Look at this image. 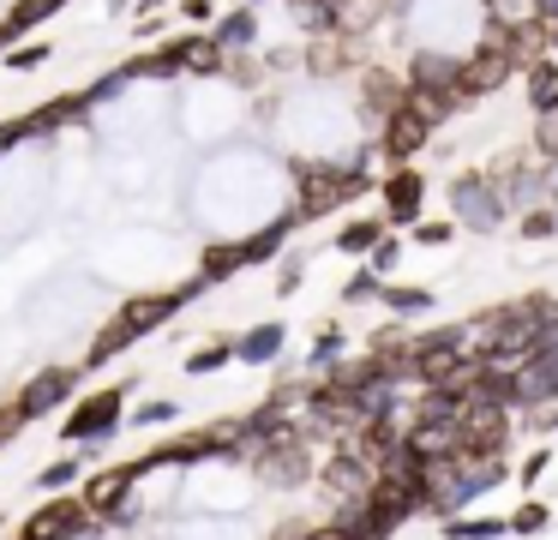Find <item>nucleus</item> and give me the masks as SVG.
Instances as JSON below:
<instances>
[{"label": "nucleus", "instance_id": "nucleus-1", "mask_svg": "<svg viewBox=\"0 0 558 540\" xmlns=\"http://www.w3.org/2000/svg\"><path fill=\"white\" fill-rule=\"evenodd\" d=\"M294 187H301V216H325V211H337L342 199L373 192V175H366L361 163H349V168H337V163H301V168H294Z\"/></svg>", "mask_w": 558, "mask_h": 540}, {"label": "nucleus", "instance_id": "nucleus-2", "mask_svg": "<svg viewBox=\"0 0 558 540\" xmlns=\"http://www.w3.org/2000/svg\"><path fill=\"white\" fill-rule=\"evenodd\" d=\"M498 43H505V31H486V43L457 67V96H462V103H474V96H493V91H505V84L517 79V67L505 60V48H498Z\"/></svg>", "mask_w": 558, "mask_h": 540}, {"label": "nucleus", "instance_id": "nucleus-3", "mask_svg": "<svg viewBox=\"0 0 558 540\" xmlns=\"http://www.w3.org/2000/svg\"><path fill=\"white\" fill-rule=\"evenodd\" d=\"M253 468H258V480H270V487H301V480L313 475V456H306V427H289L282 439L253 444Z\"/></svg>", "mask_w": 558, "mask_h": 540}, {"label": "nucleus", "instance_id": "nucleus-4", "mask_svg": "<svg viewBox=\"0 0 558 540\" xmlns=\"http://www.w3.org/2000/svg\"><path fill=\"white\" fill-rule=\"evenodd\" d=\"M145 475L138 463H126V468H102V475H90L85 480V511L97 516V523H133V480Z\"/></svg>", "mask_w": 558, "mask_h": 540}, {"label": "nucleus", "instance_id": "nucleus-5", "mask_svg": "<svg viewBox=\"0 0 558 540\" xmlns=\"http://www.w3.org/2000/svg\"><path fill=\"white\" fill-rule=\"evenodd\" d=\"M450 211H457V223L474 228V235H493V228L505 223V199L493 192L486 175H457L450 180Z\"/></svg>", "mask_w": 558, "mask_h": 540}, {"label": "nucleus", "instance_id": "nucleus-6", "mask_svg": "<svg viewBox=\"0 0 558 540\" xmlns=\"http://www.w3.org/2000/svg\"><path fill=\"white\" fill-rule=\"evenodd\" d=\"M505 444H510V408L462 403V415H457V456H505Z\"/></svg>", "mask_w": 558, "mask_h": 540}, {"label": "nucleus", "instance_id": "nucleus-7", "mask_svg": "<svg viewBox=\"0 0 558 540\" xmlns=\"http://www.w3.org/2000/svg\"><path fill=\"white\" fill-rule=\"evenodd\" d=\"M121 415H126V391L114 384V391L85 396V403H78L73 415H66L61 439H66V444H97V439H109V432L121 427Z\"/></svg>", "mask_w": 558, "mask_h": 540}, {"label": "nucleus", "instance_id": "nucleus-8", "mask_svg": "<svg viewBox=\"0 0 558 540\" xmlns=\"http://www.w3.org/2000/svg\"><path fill=\"white\" fill-rule=\"evenodd\" d=\"M90 528H97V516L78 499H49L43 511H31L19 523V540H73V535H90Z\"/></svg>", "mask_w": 558, "mask_h": 540}, {"label": "nucleus", "instance_id": "nucleus-9", "mask_svg": "<svg viewBox=\"0 0 558 540\" xmlns=\"http://www.w3.org/2000/svg\"><path fill=\"white\" fill-rule=\"evenodd\" d=\"M558 396V355H529L510 367V408H541Z\"/></svg>", "mask_w": 558, "mask_h": 540}, {"label": "nucleus", "instance_id": "nucleus-10", "mask_svg": "<svg viewBox=\"0 0 558 540\" xmlns=\"http://www.w3.org/2000/svg\"><path fill=\"white\" fill-rule=\"evenodd\" d=\"M378 199H385V223H421V204H426V175L414 168H397V175L378 180Z\"/></svg>", "mask_w": 558, "mask_h": 540}, {"label": "nucleus", "instance_id": "nucleus-11", "mask_svg": "<svg viewBox=\"0 0 558 540\" xmlns=\"http://www.w3.org/2000/svg\"><path fill=\"white\" fill-rule=\"evenodd\" d=\"M457 67L462 60L457 55H438V48H421V55L409 60V91H433V96H450V103L462 108V96H457Z\"/></svg>", "mask_w": 558, "mask_h": 540}, {"label": "nucleus", "instance_id": "nucleus-12", "mask_svg": "<svg viewBox=\"0 0 558 540\" xmlns=\"http://www.w3.org/2000/svg\"><path fill=\"white\" fill-rule=\"evenodd\" d=\"M73 391H78V372L73 367H49L43 379H31L25 391H19V415L37 420V415H49V408H61Z\"/></svg>", "mask_w": 558, "mask_h": 540}, {"label": "nucleus", "instance_id": "nucleus-13", "mask_svg": "<svg viewBox=\"0 0 558 540\" xmlns=\"http://www.w3.org/2000/svg\"><path fill=\"white\" fill-rule=\"evenodd\" d=\"M426 139H433V132H426L421 120L409 115V108H397L390 120H378V151H385L397 168H409V156L426 151Z\"/></svg>", "mask_w": 558, "mask_h": 540}, {"label": "nucleus", "instance_id": "nucleus-14", "mask_svg": "<svg viewBox=\"0 0 558 540\" xmlns=\"http://www.w3.org/2000/svg\"><path fill=\"white\" fill-rule=\"evenodd\" d=\"M402 96H409V84H402L397 72H385V67H366V72H361V103H366V115L390 120V115L402 108Z\"/></svg>", "mask_w": 558, "mask_h": 540}, {"label": "nucleus", "instance_id": "nucleus-15", "mask_svg": "<svg viewBox=\"0 0 558 540\" xmlns=\"http://www.w3.org/2000/svg\"><path fill=\"white\" fill-rule=\"evenodd\" d=\"M486 7V31H529L541 19V0H481Z\"/></svg>", "mask_w": 558, "mask_h": 540}, {"label": "nucleus", "instance_id": "nucleus-16", "mask_svg": "<svg viewBox=\"0 0 558 540\" xmlns=\"http://www.w3.org/2000/svg\"><path fill=\"white\" fill-rule=\"evenodd\" d=\"M174 67L181 72H222V48L210 36H181L174 43Z\"/></svg>", "mask_w": 558, "mask_h": 540}, {"label": "nucleus", "instance_id": "nucleus-17", "mask_svg": "<svg viewBox=\"0 0 558 540\" xmlns=\"http://www.w3.org/2000/svg\"><path fill=\"white\" fill-rule=\"evenodd\" d=\"M522 84H529V103H534V115H546V108H558V60H534V67H522Z\"/></svg>", "mask_w": 558, "mask_h": 540}, {"label": "nucleus", "instance_id": "nucleus-18", "mask_svg": "<svg viewBox=\"0 0 558 540\" xmlns=\"http://www.w3.org/2000/svg\"><path fill=\"white\" fill-rule=\"evenodd\" d=\"M78 115H85V96H54L49 108H37V115L19 120V132H25V139H31V132H54L61 120H78Z\"/></svg>", "mask_w": 558, "mask_h": 540}, {"label": "nucleus", "instance_id": "nucleus-19", "mask_svg": "<svg viewBox=\"0 0 558 540\" xmlns=\"http://www.w3.org/2000/svg\"><path fill=\"white\" fill-rule=\"evenodd\" d=\"M234 355L253 360V367L258 360H277L282 355V324H258V331H246L241 343H234Z\"/></svg>", "mask_w": 558, "mask_h": 540}, {"label": "nucleus", "instance_id": "nucleus-20", "mask_svg": "<svg viewBox=\"0 0 558 540\" xmlns=\"http://www.w3.org/2000/svg\"><path fill=\"white\" fill-rule=\"evenodd\" d=\"M61 7H66V0H19V7L0 19V31H7V36H25L31 24H43L49 12H61Z\"/></svg>", "mask_w": 558, "mask_h": 540}, {"label": "nucleus", "instance_id": "nucleus-21", "mask_svg": "<svg viewBox=\"0 0 558 540\" xmlns=\"http://www.w3.org/2000/svg\"><path fill=\"white\" fill-rule=\"evenodd\" d=\"M402 108H409V115L433 132L438 120H450V108H457V103H450V96H433V91H409V96H402Z\"/></svg>", "mask_w": 558, "mask_h": 540}, {"label": "nucleus", "instance_id": "nucleus-22", "mask_svg": "<svg viewBox=\"0 0 558 540\" xmlns=\"http://www.w3.org/2000/svg\"><path fill=\"white\" fill-rule=\"evenodd\" d=\"M253 31H258V24H253V12H229V19H222L217 24V31H210V43H217L222 48V55H229V48H246V43H253Z\"/></svg>", "mask_w": 558, "mask_h": 540}, {"label": "nucleus", "instance_id": "nucleus-23", "mask_svg": "<svg viewBox=\"0 0 558 540\" xmlns=\"http://www.w3.org/2000/svg\"><path fill=\"white\" fill-rule=\"evenodd\" d=\"M445 535L450 540H498L505 523H498V516H445Z\"/></svg>", "mask_w": 558, "mask_h": 540}, {"label": "nucleus", "instance_id": "nucleus-24", "mask_svg": "<svg viewBox=\"0 0 558 540\" xmlns=\"http://www.w3.org/2000/svg\"><path fill=\"white\" fill-rule=\"evenodd\" d=\"M138 343V331L126 319H114V324H102L97 331V343H90V360H109V355H121V348H133Z\"/></svg>", "mask_w": 558, "mask_h": 540}, {"label": "nucleus", "instance_id": "nucleus-25", "mask_svg": "<svg viewBox=\"0 0 558 540\" xmlns=\"http://www.w3.org/2000/svg\"><path fill=\"white\" fill-rule=\"evenodd\" d=\"M241 264H246L241 247H205V271H198V283H229Z\"/></svg>", "mask_w": 558, "mask_h": 540}, {"label": "nucleus", "instance_id": "nucleus-26", "mask_svg": "<svg viewBox=\"0 0 558 540\" xmlns=\"http://www.w3.org/2000/svg\"><path fill=\"white\" fill-rule=\"evenodd\" d=\"M289 228H294V216H282V223H270L265 235H253V240H241V259L246 264H258V259H270V252L282 247V240H289Z\"/></svg>", "mask_w": 558, "mask_h": 540}, {"label": "nucleus", "instance_id": "nucleus-27", "mask_svg": "<svg viewBox=\"0 0 558 540\" xmlns=\"http://www.w3.org/2000/svg\"><path fill=\"white\" fill-rule=\"evenodd\" d=\"M378 240H385V223H349L337 235V252H349V259H361V252H373Z\"/></svg>", "mask_w": 558, "mask_h": 540}, {"label": "nucleus", "instance_id": "nucleus-28", "mask_svg": "<svg viewBox=\"0 0 558 540\" xmlns=\"http://www.w3.org/2000/svg\"><path fill=\"white\" fill-rule=\"evenodd\" d=\"M229 360H234V343H205V348H193V355H186V372H193V379H205V372L229 367Z\"/></svg>", "mask_w": 558, "mask_h": 540}, {"label": "nucleus", "instance_id": "nucleus-29", "mask_svg": "<svg viewBox=\"0 0 558 540\" xmlns=\"http://www.w3.org/2000/svg\"><path fill=\"white\" fill-rule=\"evenodd\" d=\"M522 240H553L558 235V211L553 204H534V211H522Z\"/></svg>", "mask_w": 558, "mask_h": 540}, {"label": "nucleus", "instance_id": "nucleus-30", "mask_svg": "<svg viewBox=\"0 0 558 540\" xmlns=\"http://www.w3.org/2000/svg\"><path fill=\"white\" fill-rule=\"evenodd\" d=\"M546 523H553V504H541V499H529V504H522V511H517V516H510V523H505V528H510V535H541V528H546Z\"/></svg>", "mask_w": 558, "mask_h": 540}, {"label": "nucleus", "instance_id": "nucleus-31", "mask_svg": "<svg viewBox=\"0 0 558 540\" xmlns=\"http://www.w3.org/2000/svg\"><path fill=\"white\" fill-rule=\"evenodd\" d=\"M378 300H385L390 312H426V307H433L426 288H378Z\"/></svg>", "mask_w": 558, "mask_h": 540}, {"label": "nucleus", "instance_id": "nucleus-32", "mask_svg": "<svg viewBox=\"0 0 558 540\" xmlns=\"http://www.w3.org/2000/svg\"><path fill=\"white\" fill-rule=\"evenodd\" d=\"M534 151H541L546 163H558V108L534 115Z\"/></svg>", "mask_w": 558, "mask_h": 540}, {"label": "nucleus", "instance_id": "nucleus-33", "mask_svg": "<svg viewBox=\"0 0 558 540\" xmlns=\"http://www.w3.org/2000/svg\"><path fill=\"white\" fill-rule=\"evenodd\" d=\"M78 468H85V463H73V456H66V463H49L37 487H43V492H61V487H73V480H78Z\"/></svg>", "mask_w": 558, "mask_h": 540}, {"label": "nucleus", "instance_id": "nucleus-34", "mask_svg": "<svg viewBox=\"0 0 558 540\" xmlns=\"http://www.w3.org/2000/svg\"><path fill=\"white\" fill-rule=\"evenodd\" d=\"M174 415H181V408H174L169 396H150V403L133 415V427H162V420H174Z\"/></svg>", "mask_w": 558, "mask_h": 540}, {"label": "nucleus", "instance_id": "nucleus-35", "mask_svg": "<svg viewBox=\"0 0 558 540\" xmlns=\"http://www.w3.org/2000/svg\"><path fill=\"white\" fill-rule=\"evenodd\" d=\"M378 288H385V283H378L373 271H361V276H349V288H342V300H349V307H354V300H373Z\"/></svg>", "mask_w": 558, "mask_h": 540}, {"label": "nucleus", "instance_id": "nucleus-36", "mask_svg": "<svg viewBox=\"0 0 558 540\" xmlns=\"http://www.w3.org/2000/svg\"><path fill=\"white\" fill-rule=\"evenodd\" d=\"M397 252H402V247H397V240H390V235H385V240H378V247H373V276H378V283H385V271H397Z\"/></svg>", "mask_w": 558, "mask_h": 540}, {"label": "nucleus", "instance_id": "nucleus-37", "mask_svg": "<svg viewBox=\"0 0 558 540\" xmlns=\"http://www.w3.org/2000/svg\"><path fill=\"white\" fill-rule=\"evenodd\" d=\"M450 235H457V223H414V240H421V247H445Z\"/></svg>", "mask_w": 558, "mask_h": 540}, {"label": "nucleus", "instance_id": "nucleus-38", "mask_svg": "<svg viewBox=\"0 0 558 540\" xmlns=\"http://www.w3.org/2000/svg\"><path fill=\"white\" fill-rule=\"evenodd\" d=\"M337 355H342V331H325V336L313 343V367H330Z\"/></svg>", "mask_w": 558, "mask_h": 540}, {"label": "nucleus", "instance_id": "nucleus-39", "mask_svg": "<svg viewBox=\"0 0 558 540\" xmlns=\"http://www.w3.org/2000/svg\"><path fill=\"white\" fill-rule=\"evenodd\" d=\"M43 60H49V48H13V55H7V67H13V72H31V67H43Z\"/></svg>", "mask_w": 558, "mask_h": 540}, {"label": "nucleus", "instance_id": "nucleus-40", "mask_svg": "<svg viewBox=\"0 0 558 540\" xmlns=\"http://www.w3.org/2000/svg\"><path fill=\"white\" fill-rule=\"evenodd\" d=\"M25 427H31V420L19 415V403H0V444L13 439V432H25Z\"/></svg>", "mask_w": 558, "mask_h": 540}, {"label": "nucleus", "instance_id": "nucleus-41", "mask_svg": "<svg viewBox=\"0 0 558 540\" xmlns=\"http://www.w3.org/2000/svg\"><path fill=\"white\" fill-rule=\"evenodd\" d=\"M529 427L534 432H558V396H553V403H541V408H529Z\"/></svg>", "mask_w": 558, "mask_h": 540}, {"label": "nucleus", "instance_id": "nucleus-42", "mask_svg": "<svg viewBox=\"0 0 558 540\" xmlns=\"http://www.w3.org/2000/svg\"><path fill=\"white\" fill-rule=\"evenodd\" d=\"M546 463H553V456H546V451H534L529 463H522V487H529V480H541V475H546Z\"/></svg>", "mask_w": 558, "mask_h": 540}, {"label": "nucleus", "instance_id": "nucleus-43", "mask_svg": "<svg viewBox=\"0 0 558 540\" xmlns=\"http://www.w3.org/2000/svg\"><path fill=\"white\" fill-rule=\"evenodd\" d=\"M277 288H282V295H294V288H301V264H289V271L277 276Z\"/></svg>", "mask_w": 558, "mask_h": 540}, {"label": "nucleus", "instance_id": "nucleus-44", "mask_svg": "<svg viewBox=\"0 0 558 540\" xmlns=\"http://www.w3.org/2000/svg\"><path fill=\"white\" fill-rule=\"evenodd\" d=\"M181 12H186V19H193V24H205V19H210V0H186Z\"/></svg>", "mask_w": 558, "mask_h": 540}, {"label": "nucleus", "instance_id": "nucleus-45", "mask_svg": "<svg viewBox=\"0 0 558 540\" xmlns=\"http://www.w3.org/2000/svg\"><path fill=\"white\" fill-rule=\"evenodd\" d=\"M301 540H342V528H330V523H325V528H306Z\"/></svg>", "mask_w": 558, "mask_h": 540}, {"label": "nucleus", "instance_id": "nucleus-46", "mask_svg": "<svg viewBox=\"0 0 558 540\" xmlns=\"http://www.w3.org/2000/svg\"><path fill=\"white\" fill-rule=\"evenodd\" d=\"M19 139H25V132H19V120H13V127H0V151H7V144H19Z\"/></svg>", "mask_w": 558, "mask_h": 540}, {"label": "nucleus", "instance_id": "nucleus-47", "mask_svg": "<svg viewBox=\"0 0 558 540\" xmlns=\"http://www.w3.org/2000/svg\"><path fill=\"white\" fill-rule=\"evenodd\" d=\"M313 7H330V12H342V7H354V0H313Z\"/></svg>", "mask_w": 558, "mask_h": 540}, {"label": "nucleus", "instance_id": "nucleus-48", "mask_svg": "<svg viewBox=\"0 0 558 540\" xmlns=\"http://www.w3.org/2000/svg\"><path fill=\"white\" fill-rule=\"evenodd\" d=\"M114 7H138V0H114Z\"/></svg>", "mask_w": 558, "mask_h": 540}, {"label": "nucleus", "instance_id": "nucleus-49", "mask_svg": "<svg viewBox=\"0 0 558 540\" xmlns=\"http://www.w3.org/2000/svg\"><path fill=\"white\" fill-rule=\"evenodd\" d=\"M246 7H258V0H246Z\"/></svg>", "mask_w": 558, "mask_h": 540}]
</instances>
